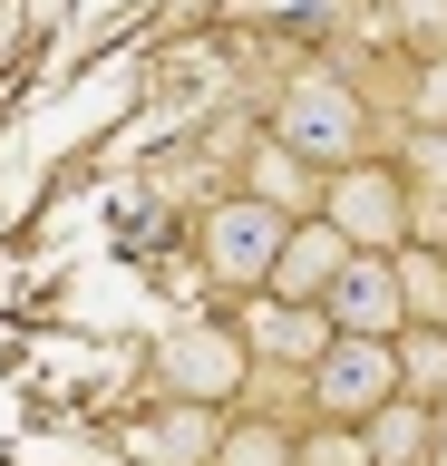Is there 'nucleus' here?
I'll return each mask as SVG.
<instances>
[{
    "mask_svg": "<svg viewBox=\"0 0 447 466\" xmlns=\"http://www.w3.org/2000/svg\"><path fill=\"white\" fill-rule=\"evenodd\" d=\"M272 156H292V166H311V175L360 166V156H370V97H360V78H340V68L292 78L282 107H272Z\"/></svg>",
    "mask_w": 447,
    "mask_h": 466,
    "instance_id": "obj_1",
    "label": "nucleus"
},
{
    "mask_svg": "<svg viewBox=\"0 0 447 466\" xmlns=\"http://www.w3.org/2000/svg\"><path fill=\"white\" fill-rule=\"evenodd\" d=\"M282 233H292V204L272 195H224L195 214V272L214 282V301H253L282 262Z\"/></svg>",
    "mask_w": 447,
    "mask_h": 466,
    "instance_id": "obj_2",
    "label": "nucleus"
},
{
    "mask_svg": "<svg viewBox=\"0 0 447 466\" xmlns=\"http://www.w3.org/2000/svg\"><path fill=\"white\" fill-rule=\"evenodd\" d=\"M311 214H321L350 253H399V243H409V175H399V156H360V166L321 175Z\"/></svg>",
    "mask_w": 447,
    "mask_h": 466,
    "instance_id": "obj_3",
    "label": "nucleus"
},
{
    "mask_svg": "<svg viewBox=\"0 0 447 466\" xmlns=\"http://www.w3.org/2000/svg\"><path fill=\"white\" fill-rule=\"evenodd\" d=\"M292 389L311 399L321 428H370V418L399 399V340H340V330H330L321 360H311Z\"/></svg>",
    "mask_w": 447,
    "mask_h": 466,
    "instance_id": "obj_4",
    "label": "nucleus"
},
{
    "mask_svg": "<svg viewBox=\"0 0 447 466\" xmlns=\"http://www.w3.org/2000/svg\"><path fill=\"white\" fill-rule=\"evenodd\" d=\"M156 399H195V408H234L243 389H253V350H243L234 311H214V320H185L176 340L156 350Z\"/></svg>",
    "mask_w": 447,
    "mask_h": 466,
    "instance_id": "obj_5",
    "label": "nucleus"
},
{
    "mask_svg": "<svg viewBox=\"0 0 447 466\" xmlns=\"http://www.w3.org/2000/svg\"><path fill=\"white\" fill-rule=\"evenodd\" d=\"M311 311H321L340 340H399V330H409V311H399V282H389V253H350L340 272H330V291L311 301Z\"/></svg>",
    "mask_w": 447,
    "mask_h": 466,
    "instance_id": "obj_6",
    "label": "nucleus"
},
{
    "mask_svg": "<svg viewBox=\"0 0 447 466\" xmlns=\"http://www.w3.org/2000/svg\"><path fill=\"white\" fill-rule=\"evenodd\" d=\"M234 408H195V399H156L137 428H127V457L137 466H214V437H224Z\"/></svg>",
    "mask_w": 447,
    "mask_h": 466,
    "instance_id": "obj_7",
    "label": "nucleus"
},
{
    "mask_svg": "<svg viewBox=\"0 0 447 466\" xmlns=\"http://www.w3.org/2000/svg\"><path fill=\"white\" fill-rule=\"evenodd\" d=\"M234 330H243V350H253V370H311L321 360V340H330V320L321 311H301V301H263L253 291V311H234Z\"/></svg>",
    "mask_w": 447,
    "mask_h": 466,
    "instance_id": "obj_8",
    "label": "nucleus"
},
{
    "mask_svg": "<svg viewBox=\"0 0 447 466\" xmlns=\"http://www.w3.org/2000/svg\"><path fill=\"white\" fill-rule=\"evenodd\" d=\"M340 262H350V243H340L321 214H292L282 262H272V282H263V301H301V311H311V301L330 291V272H340Z\"/></svg>",
    "mask_w": 447,
    "mask_h": 466,
    "instance_id": "obj_9",
    "label": "nucleus"
},
{
    "mask_svg": "<svg viewBox=\"0 0 447 466\" xmlns=\"http://www.w3.org/2000/svg\"><path fill=\"white\" fill-rule=\"evenodd\" d=\"M399 399L447 408V320H418V330H399Z\"/></svg>",
    "mask_w": 447,
    "mask_h": 466,
    "instance_id": "obj_10",
    "label": "nucleus"
},
{
    "mask_svg": "<svg viewBox=\"0 0 447 466\" xmlns=\"http://www.w3.org/2000/svg\"><path fill=\"white\" fill-rule=\"evenodd\" d=\"M389 282H399V311L418 320H447V253H428V243H399L389 253Z\"/></svg>",
    "mask_w": 447,
    "mask_h": 466,
    "instance_id": "obj_11",
    "label": "nucleus"
},
{
    "mask_svg": "<svg viewBox=\"0 0 447 466\" xmlns=\"http://www.w3.org/2000/svg\"><path fill=\"white\" fill-rule=\"evenodd\" d=\"M214 466H301V428H282V418H224Z\"/></svg>",
    "mask_w": 447,
    "mask_h": 466,
    "instance_id": "obj_12",
    "label": "nucleus"
},
{
    "mask_svg": "<svg viewBox=\"0 0 447 466\" xmlns=\"http://www.w3.org/2000/svg\"><path fill=\"white\" fill-rule=\"evenodd\" d=\"M360 447H370V466H418L428 457V408L418 399H389L370 428H360Z\"/></svg>",
    "mask_w": 447,
    "mask_h": 466,
    "instance_id": "obj_13",
    "label": "nucleus"
},
{
    "mask_svg": "<svg viewBox=\"0 0 447 466\" xmlns=\"http://www.w3.org/2000/svg\"><path fill=\"white\" fill-rule=\"evenodd\" d=\"M380 29L409 39V58H438L447 49V0H380Z\"/></svg>",
    "mask_w": 447,
    "mask_h": 466,
    "instance_id": "obj_14",
    "label": "nucleus"
},
{
    "mask_svg": "<svg viewBox=\"0 0 447 466\" xmlns=\"http://www.w3.org/2000/svg\"><path fill=\"white\" fill-rule=\"evenodd\" d=\"M253 29H292V39H330L340 29V0H243Z\"/></svg>",
    "mask_w": 447,
    "mask_h": 466,
    "instance_id": "obj_15",
    "label": "nucleus"
},
{
    "mask_svg": "<svg viewBox=\"0 0 447 466\" xmlns=\"http://www.w3.org/2000/svg\"><path fill=\"white\" fill-rule=\"evenodd\" d=\"M301 466H370V447H360V428H301Z\"/></svg>",
    "mask_w": 447,
    "mask_h": 466,
    "instance_id": "obj_16",
    "label": "nucleus"
},
{
    "mask_svg": "<svg viewBox=\"0 0 447 466\" xmlns=\"http://www.w3.org/2000/svg\"><path fill=\"white\" fill-rule=\"evenodd\" d=\"M409 127H447V49L418 58V87H409Z\"/></svg>",
    "mask_w": 447,
    "mask_h": 466,
    "instance_id": "obj_17",
    "label": "nucleus"
},
{
    "mask_svg": "<svg viewBox=\"0 0 447 466\" xmlns=\"http://www.w3.org/2000/svg\"><path fill=\"white\" fill-rule=\"evenodd\" d=\"M418 466H447V408H428V457Z\"/></svg>",
    "mask_w": 447,
    "mask_h": 466,
    "instance_id": "obj_18",
    "label": "nucleus"
}]
</instances>
